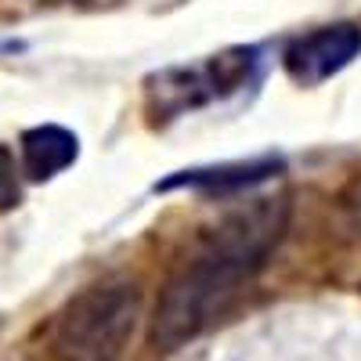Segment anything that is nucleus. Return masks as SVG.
I'll list each match as a JSON object with an SVG mask.
<instances>
[{"instance_id": "f257e3e1", "label": "nucleus", "mask_w": 361, "mask_h": 361, "mask_svg": "<svg viewBox=\"0 0 361 361\" xmlns=\"http://www.w3.org/2000/svg\"><path fill=\"white\" fill-rule=\"evenodd\" d=\"M289 228L286 199H250L202 228L177 260L152 314V343L177 350L199 340L275 257Z\"/></svg>"}, {"instance_id": "f03ea898", "label": "nucleus", "mask_w": 361, "mask_h": 361, "mask_svg": "<svg viewBox=\"0 0 361 361\" xmlns=\"http://www.w3.org/2000/svg\"><path fill=\"white\" fill-rule=\"evenodd\" d=\"M141 322V289L105 279L66 300L51 325L54 361H116Z\"/></svg>"}, {"instance_id": "7ed1b4c3", "label": "nucleus", "mask_w": 361, "mask_h": 361, "mask_svg": "<svg viewBox=\"0 0 361 361\" xmlns=\"http://www.w3.org/2000/svg\"><path fill=\"white\" fill-rule=\"evenodd\" d=\"M260 76V47H228L209 54L199 66H173L148 80V112L156 119H173L209 102L238 94Z\"/></svg>"}, {"instance_id": "20e7f679", "label": "nucleus", "mask_w": 361, "mask_h": 361, "mask_svg": "<svg viewBox=\"0 0 361 361\" xmlns=\"http://www.w3.org/2000/svg\"><path fill=\"white\" fill-rule=\"evenodd\" d=\"M357 54H361V29L350 22H340V25H325L293 40L282 54V66L289 80L314 87L329 76H336L340 69H347Z\"/></svg>"}, {"instance_id": "39448f33", "label": "nucleus", "mask_w": 361, "mask_h": 361, "mask_svg": "<svg viewBox=\"0 0 361 361\" xmlns=\"http://www.w3.org/2000/svg\"><path fill=\"white\" fill-rule=\"evenodd\" d=\"M282 170V159L275 156H264V159H243V163H221V166H195V170H180L173 177H166L163 192L170 188H195V192H217V195H228V192H243L250 185H260V180L275 177Z\"/></svg>"}, {"instance_id": "423d86ee", "label": "nucleus", "mask_w": 361, "mask_h": 361, "mask_svg": "<svg viewBox=\"0 0 361 361\" xmlns=\"http://www.w3.org/2000/svg\"><path fill=\"white\" fill-rule=\"evenodd\" d=\"M80 137L58 123H44L22 134V173L33 180H51L76 163Z\"/></svg>"}, {"instance_id": "0eeeda50", "label": "nucleus", "mask_w": 361, "mask_h": 361, "mask_svg": "<svg viewBox=\"0 0 361 361\" xmlns=\"http://www.w3.org/2000/svg\"><path fill=\"white\" fill-rule=\"evenodd\" d=\"M18 166L8 145H0V209H11L22 202V185H18Z\"/></svg>"}, {"instance_id": "6e6552de", "label": "nucleus", "mask_w": 361, "mask_h": 361, "mask_svg": "<svg viewBox=\"0 0 361 361\" xmlns=\"http://www.w3.org/2000/svg\"><path fill=\"white\" fill-rule=\"evenodd\" d=\"M347 217H350V228H354V235L361 238V180L354 185V192L347 195Z\"/></svg>"}]
</instances>
